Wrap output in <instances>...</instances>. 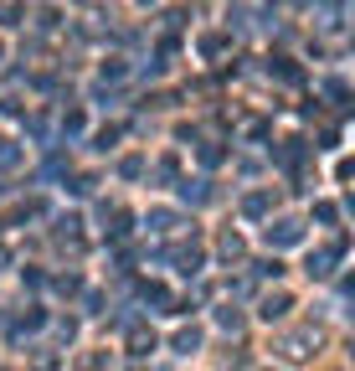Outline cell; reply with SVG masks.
<instances>
[{
	"label": "cell",
	"mask_w": 355,
	"mask_h": 371,
	"mask_svg": "<svg viewBox=\"0 0 355 371\" xmlns=\"http://www.w3.org/2000/svg\"><path fill=\"white\" fill-rule=\"evenodd\" d=\"M340 253H345V237H335V243L319 248V253H309V278H329L335 263H340Z\"/></svg>",
	"instance_id": "obj_1"
},
{
	"label": "cell",
	"mask_w": 355,
	"mask_h": 371,
	"mask_svg": "<svg viewBox=\"0 0 355 371\" xmlns=\"http://www.w3.org/2000/svg\"><path fill=\"white\" fill-rule=\"evenodd\" d=\"M268 243L273 248H294V243H304V227L299 222H273L268 227Z\"/></svg>",
	"instance_id": "obj_2"
},
{
	"label": "cell",
	"mask_w": 355,
	"mask_h": 371,
	"mask_svg": "<svg viewBox=\"0 0 355 371\" xmlns=\"http://www.w3.org/2000/svg\"><path fill=\"white\" fill-rule=\"evenodd\" d=\"M288 310H294V299H288V294H268V299H263V310H258V315L273 325V320H283Z\"/></svg>",
	"instance_id": "obj_3"
},
{
	"label": "cell",
	"mask_w": 355,
	"mask_h": 371,
	"mask_svg": "<svg viewBox=\"0 0 355 371\" xmlns=\"http://www.w3.org/2000/svg\"><path fill=\"white\" fill-rule=\"evenodd\" d=\"M309 345H314V330H299V335H288V340H283V351L299 361V356H309Z\"/></svg>",
	"instance_id": "obj_4"
},
{
	"label": "cell",
	"mask_w": 355,
	"mask_h": 371,
	"mask_svg": "<svg viewBox=\"0 0 355 371\" xmlns=\"http://www.w3.org/2000/svg\"><path fill=\"white\" fill-rule=\"evenodd\" d=\"M181 196H186L191 207H201V202H211V181H186V186H181Z\"/></svg>",
	"instance_id": "obj_5"
},
{
	"label": "cell",
	"mask_w": 355,
	"mask_h": 371,
	"mask_svg": "<svg viewBox=\"0 0 355 371\" xmlns=\"http://www.w3.org/2000/svg\"><path fill=\"white\" fill-rule=\"evenodd\" d=\"M154 351V330H129V356H149Z\"/></svg>",
	"instance_id": "obj_6"
},
{
	"label": "cell",
	"mask_w": 355,
	"mask_h": 371,
	"mask_svg": "<svg viewBox=\"0 0 355 371\" xmlns=\"http://www.w3.org/2000/svg\"><path fill=\"white\" fill-rule=\"evenodd\" d=\"M149 227H154V232H175V227H181V216L165 211V207H154V211H149Z\"/></svg>",
	"instance_id": "obj_7"
},
{
	"label": "cell",
	"mask_w": 355,
	"mask_h": 371,
	"mask_svg": "<svg viewBox=\"0 0 355 371\" xmlns=\"http://www.w3.org/2000/svg\"><path fill=\"white\" fill-rule=\"evenodd\" d=\"M175 263H181V273H201V248H181V253H175Z\"/></svg>",
	"instance_id": "obj_8"
},
{
	"label": "cell",
	"mask_w": 355,
	"mask_h": 371,
	"mask_svg": "<svg viewBox=\"0 0 355 371\" xmlns=\"http://www.w3.org/2000/svg\"><path fill=\"white\" fill-rule=\"evenodd\" d=\"M242 211H248V216H263V211H268V196H263V191L242 196Z\"/></svg>",
	"instance_id": "obj_9"
},
{
	"label": "cell",
	"mask_w": 355,
	"mask_h": 371,
	"mask_svg": "<svg viewBox=\"0 0 355 371\" xmlns=\"http://www.w3.org/2000/svg\"><path fill=\"white\" fill-rule=\"evenodd\" d=\"M196 345H201V330H196V325H191V330H181V335H175V351H196Z\"/></svg>",
	"instance_id": "obj_10"
},
{
	"label": "cell",
	"mask_w": 355,
	"mask_h": 371,
	"mask_svg": "<svg viewBox=\"0 0 355 371\" xmlns=\"http://www.w3.org/2000/svg\"><path fill=\"white\" fill-rule=\"evenodd\" d=\"M242 248H248V243H242L237 232H227V237H221V258H227V263H232V258H242Z\"/></svg>",
	"instance_id": "obj_11"
},
{
	"label": "cell",
	"mask_w": 355,
	"mask_h": 371,
	"mask_svg": "<svg viewBox=\"0 0 355 371\" xmlns=\"http://www.w3.org/2000/svg\"><path fill=\"white\" fill-rule=\"evenodd\" d=\"M129 227H134V216H129V211H114V227H108V237H129Z\"/></svg>",
	"instance_id": "obj_12"
},
{
	"label": "cell",
	"mask_w": 355,
	"mask_h": 371,
	"mask_svg": "<svg viewBox=\"0 0 355 371\" xmlns=\"http://www.w3.org/2000/svg\"><path fill=\"white\" fill-rule=\"evenodd\" d=\"M216 325L221 330H242V315L237 310H216Z\"/></svg>",
	"instance_id": "obj_13"
},
{
	"label": "cell",
	"mask_w": 355,
	"mask_h": 371,
	"mask_svg": "<svg viewBox=\"0 0 355 371\" xmlns=\"http://www.w3.org/2000/svg\"><path fill=\"white\" fill-rule=\"evenodd\" d=\"M221 160H227V150H221V145H201V165H221Z\"/></svg>",
	"instance_id": "obj_14"
},
{
	"label": "cell",
	"mask_w": 355,
	"mask_h": 371,
	"mask_svg": "<svg viewBox=\"0 0 355 371\" xmlns=\"http://www.w3.org/2000/svg\"><path fill=\"white\" fill-rule=\"evenodd\" d=\"M258 278H283V263H278V258H263V263H258Z\"/></svg>",
	"instance_id": "obj_15"
},
{
	"label": "cell",
	"mask_w": 355,
	"mask_h": 371,
	"mask_svg": "<svg viewBox=\"0 0 355 371\" xmlns=\"http://www.w3.org/2000/svg\"><path fill=\"white\" fill-rule=\"evenodd\" d=\"M119 145V124H108V129H98V150H114Z\"/></svg>",
	"instance_id": "obj_16"
},
{
	"label": "cell",
	"mask_w": 355,
	"mask_h": 371,
	"mask_svg": "<svg viewBox=\"0 0 355 371\" xmlns=\"http://www.w3.org/2000/svg\"><path fill=\"white\" fill-rule=\"evenodd\" d=\"M139 170H144V160H139V155H129V160L119 165V176H124V181H134V176H139Z\"/></svg>",
	"instance_id": "obj_17"
},
{
	"label": "cell",
	"mask_w": 355,
	"mask_h": 371,
	"mask_svg": "<svg viewBox=\"0 0 355 371\" xmlns=\"http://www.w3.org/2000/svg\"><path fill=\"white\" fill-rule=\"evenodd\" d=\"M221 47H227V36H201V57H216Z\"/></svg>",
	"instance_id": "obj_18"
},
{
	"label": "cell",
	"mask_w": 355,
	"mask_h": 371,
	"mask_svg": "<svg viewBox=\"0 0 355 371\" xmlns=\"http://www.w3.org/2000/svg\"><path fill=\"white\" fill-rule=\"evenodd\" d=\"M273 73H278V78H283V83H299V78H304V73H299V68H294V62H283V57H278V68H273Z\"/></svg>",
	"instance_id": "obj_19"
},
{
	"label": "cell",
	"mask_w": 355,
	"mask_h": 371,
	"mask_svg": "<svg viewBox=\"0 0 355 371\" xmlns=\"http://www.w3.org/2000/svg\"><path fill=\"white\" fill-rule=\"evenodd\" d=\"M16 160H21V150H16V145H0V170H11Z\"/></svg>",
	"instance_id": "obj_20"
},
{
	"label": "cell",
	"mask_w": 355,
	"mask_h": 371,
	"mask_svg": "<svg viewBox=\"0 0 355 371\" xmlns=\"http://www.w3.org/2000/svg\"><path fill=\"white\" fill-rule=\"evenodd\" d=\"M41 320H47V315H41V310H31L26 320H21V325H16V335H26V330H36V325H41Z\"/></svg>",
	"instance_id": "obj_21"
},
{
	"label": "cell",
	"mask_w": 355,
	"mask_h": 371,
	"mask_svg": "<svg viewBox=\"0 0 355 371\" xmlns=\"http://www.w3.org/2000/svg\"><path fill=\"white\" fill-rule=\"evenodd\" d=\"M21 16H26V11H21V6H0V26H16Z\"/></svg>",
	"instance_id": "obj_22"
},
{
	"label": "cell",
	"mask_w": 355,
	"mask_h": 371,
	"mask_svg": "<svg viewBox=\"0 0 355 371\" xmlns=\"http://www.w3.org/2000/svg\"><path fill=\"white\" fill-rule=\"evenodd\" d=\"M62 129H68V135H83V114L73 108V114H62Z\"/></svg>",
	"instance_id": "obj_23"
},
{
	"label": "cell",
	"mask_w": 355,
	"mask_h": 371,
	"mask_svg": "<svg viewBox=\"0 0 355 371\" xmlns=\"http://www.w3.org/2000/svg\"><path fill=\"white\" fill-rule=\"evenodd\" d=\"M314 216H319V222H335L340 211H335V202H319V207H314Z\"/></svg>",
	"instance_id": "obj_24"
}]
</instances>
